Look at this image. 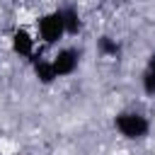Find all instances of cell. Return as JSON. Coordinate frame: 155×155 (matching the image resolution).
Masks as SVG:
<instances>
[{
	"label": "cell",
	"instance_id": "cell-1",
	"mask_svg": "<svg viewBox=\"0 0 155 155\" xmlns=\"http://www.w3.org/2000/svg\"><path fill=\"white\" fill-rule=\"evenodd\" d=\"M114 126L116 131L128 138V140H138V138H145L148 131H150V121L148 116H143L140 111H121L114 116Z\"/></svg>",
	"mask_w": 155,
	"mask_h": 155
},
{
	"label": "cell",
	"instance_id": "cell-2",
	"mask_svg": "<svg viewBox=\"0 0 155 155\" xmlns=\"http://www.w3.org/2000/svg\"><path fill=\"white\" fill-rule=\"evenodd\" d=\"M36 29H39V39L44 44H58L63 36H65V24H63V12L61 10H53V12H46L39 17L36 22Z\"/></svg>",
	"mask_w": 155,
	"mask_h": 155
},
{
	"label": "cell",
	"instance_id": "cell-3",
	"mask_svg": "<svg viewBox=\"0 0 155 155\" xmlns=\"http://www.w3.org/2000/svg\"><path fill=\"white\" fill-rule=\"evenodd\" d=\"M51 63H53L56 75H58V78H65V75H73V73L78 70V65H80V53H78L75 48H61V51L51 58Z\"/></svg>",
	"mask_w": 155,
	"mask_h": 155
},
{
	"label": "cell",
	"instance_id": "cell-4",
	"mask_svg": "<svg viewBox=\"0 0 155 155\" xmlns=\"http://www.w3.org/2000/svg\"><path fill=\"white\" fill-rule=\"evenodd\" d=\"M10 46H12V51H15L17 56L31 58L36 41H34V36H31L27 29H15V31H12V39H10Z\"/></svg>",
	"mask_w": 155,
	"mask_h": 155
},
{
	"label": "cell",
	"instance_id": "cell-5",
	"mask_svg": "<svg viewBox=\"0 0 155 155\" xmlns=\"http://www.w3.org/2000/svg\"><path fill=\"white\" fill-rule=\"evenodd\" d=\"M34 61V75H36V80L39 82H44V85H51L58 75H56V70H53V63H51V58H31Z\"/></svg>",
	"mask_w": 155,
	"mask_h": 155
},
{
	"label": "cell",
	"instance_id": "cell-6",
	"mask_svg": "<svg viewBox=\"0 0 155 155\" xmlns=\"http://www.w3.org/2000/svg\"><path fill=\"white\" fill-rule=\"evenodd\" d=\"M61 12H63V24H65V34H78V31L82 29V19H80L78 10H73V7H63Z\"/></svg>",
	"mask_w": 155,
	"mask_h": 155
},
{
	"label": "cell",
	"instance_id": "cell-7",
	"mask_svg": "<svg viewBox=\"0 0 155 155\" xmlns=\"http://www.w3.org/2000/svg\"><path fill=\"white\" fill-rule=\"evenodd\" d=\"M97 48H99V53H104V56H116V53H119V44H116L111 36H102L99 44H97Z\"/></svg>",
	"mask_w": 155,
	"mask_h": 155
},
{
	"label": "cell",
	"instance_id": "cell-8",
	"mask_svg": "<svg viewBox=\"0 0 155 155\" xmlns=\"http://www.w3.org/2000/svg\"><path fill=\"white\" fill-rule=\"evenodd\" d=\"M140 82H143V92H145V94H155V75H153L150 70L143 73Z\"/></svg>",
	"mask_w": 155,
	"mask_h": 155
},
{
	"label": "cell",
	"instance_id": "cell-9",
	"mask_svg": "<svg viewBox=\"0 0 155 155\" xmlns=\"http://www.w3.org/2000/svg\"><path fill=\"white\" fill-rule=\"evenodd\" d=\"M148 70H150V73L155 75V53H153V56L148 58Z\"/></svg>",
	"mask_w": 155,
	"mask_h": 155
},
{
	"label": "cell",
	"instance_id": "cell-10",
	"mask_svg": "<svg viewBox=\"0 0 155 155\" xmlns=\"http://www.w3.org/2000/svg\"><path fill=\"white\" fill-rule=\"evenodd\" d=\"M0 155H2V153H0Z\"/></svg>",
	"mask_w": 155,
	"mask_h": 155
}]
</instances>
